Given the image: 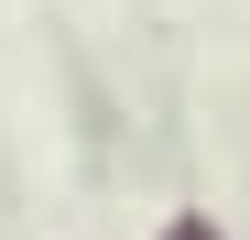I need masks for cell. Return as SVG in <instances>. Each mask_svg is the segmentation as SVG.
<instances>
[{
    "mask_svg": "<svg viewBox=\"0 0 250 240\" xmlns=\"http://www.w3.org/2000/svg\"><path fill=\"white\" fill-rule=\"evenodd\" d=\"M163 240H218V229H196V218H185V229H163Z\"/></svg>",
    "mask_w": 250,
    "mask_h": 240,
    "instance_id": "obj_1",
    "label": "cell"
}]
</instances>
